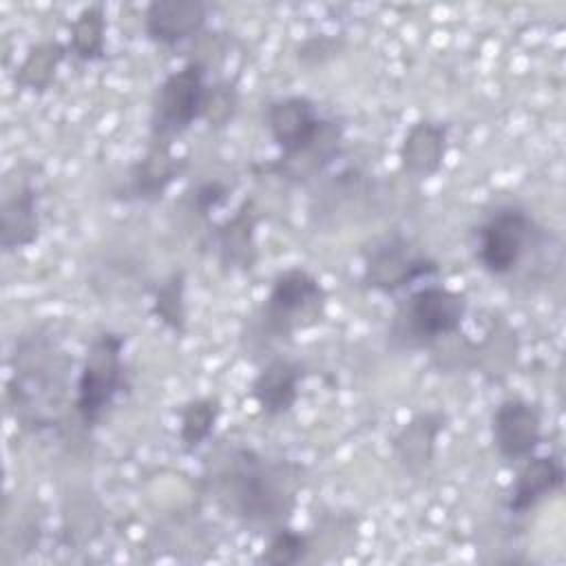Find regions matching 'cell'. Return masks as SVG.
Listing matches in <instances>:
<instances>
[{"label":"cell","mask_w":566,"mask_h":566,"mask_svg":"<svg viewBox=\"0 0 566 566\" xmlns=\"http://www.w3.org/2000/svg\"><path fill=\"white\" fill-rule=\"evenodd\" d=\"M290 469L285 462H272L254 451L239 449L219 475V495L248 524L276 528L285 524L296 504Z\"/></svg>","instance_id":"1"},{"label":"cell","mask_w":566,"mask_h":566,"mask_svg":"<svg viewBox=\"0 0 566 566\" xmlns=\"http://www.w3.org/2000/svg\"><path fill=\"white\" fill-rule=\"evenodd\" d=\"M469 312L462 292L440 283H422L398 305L389 338L400 349H424L460 332Z\"/></svg>","instance_id":"2"},{"label":"cell","mask_w":566,"mask_h":566,"mask_svg":"<svg viewBox=\"0 0 566 566\" xmlns=\"http://www.w3.org/2000/svg\"><path fill=\"white\" fill-rule=\"evenodd\" d=\"M126 338L117 332H99L86 347L75 380L73 409L84 427H95L113 409L126 387Z\"/></svg>","instance_id":"3"},{"label":"cell","mask_w":566,"mask_h":566,"mask_svg":"<svg viewBox=\"0 0 566 566\" xmlns=\"http://www.w3.org/2000/svg\"><path fill=\"white\" fill-rule=\"evenodd\" d=\"M327 292L316 274L305 268L279 272L261 305V327L276 336H292L323 316Z\"/></svg>","instance_id":"4"},{"label":"cell","mask_w":566,"mask_h":566,"mask_svg":"<svg viewBox=\"0 0 566 566\" xmlns=\"http://www.w3.org/2000/svg\"><path fill=\"white\" fill-rule=\"evenodd\" d=\"M208 86L206 66L199 62H188L170 71L153 97L150 142L172 146L177 137L199 122Z\"/></svg>","instance_id":"5"},{"label":"cell","mask_w":566,"mask_h":566,"mask_svg":"<svg viewBox=\"0 0 566 566\" xmlns=\"http://www.w3.org/2000/svg\"><path fill=\"white\" fill-rule=\"evenodd\" d=\"M537 239L533 217L520 206L495 208L475 232V259L491 276L513 274Z\"/></svg>","instance_id":"6"},{"label":"cell","mask_w":566,"mask_h":566,"mask_svg":"<svg viewBox=\"0 0 566 566\" xmlns=\"http://www.w3.org/2000/svg\"><path fill=\"white\" fill-rule=\"evenodd\" d=\"M440 268L418 243L402 234H387L374 241L363 261L365 287L380 294H396L438 276Z\"/></svg>","instance_id":"7"},{"label":"cell","mask_w":566,"mask_h":566,"mask_svg":"<svg viewBox=\"0 0 566 566\" xmlns=\"http://www.w3.org/2000/svg\"><path fill=\"white\" fill-rule=\"evenodd\" d=\"M18 365L9 378V396L15 407L29 413V422L44 424L49 422L44 402H51V396L57 400L64 391L62 376L66 365L60 363L57 352L49 340H27L15 352Z\"/></svg>","instance_id":"8"},{"label":"cell","mask_w":566,"mask_h":566,"mask_svg":"<svg viewBox=\"0 0 566 566\" xmlns=\"http://www.w3.org/2000/svg\"><path fill=\"white\" fill-rule=\"evenodd\" d=\"M491 440L506 462H522L533 455L542 442V413L537 405L520 396L504 398L491 416Z\"/></svg>","instance_id":"9"},{"label":"cell","mask_w":566,"mask_h":566,"mask_svg":"<svg viewBox=\"0 0 566 566\" xmlns=\"http://www.w3.org/2000/svg\"><path fill=\"white\" fill-rule=\"evenodd\" d=\"M181 170L184 159L172 153V146L150 142L146 155L128 168L122 186V197L126 201L155 203L166 195V190L181 175Z\"/></svg>","instance_id":"10"},{"label":"cell","mask_w":566,"mask_h":566,"mask_svg":"<svg viewBox=\"0 0 566 566\" xmlns=\"http://www.w3.org/2000/svg\"><path fill=\"white\" fill-rule=\"evenodd\" d=\"M449 155V126L438 119L413 122L398 146L402 172L413 179H429L438 175Z\"/></svg>","instance_id":"11"},{"label":"cell","mask_w":566,"mask_h":566,"mask_svg":"<svg viewBox=\"0 0 566 566\" xmlns=\"http://www.w3.org/2000/svg\"><path fill=\"white\" fill-rule=\"evenodd\" d=\"M206 22L208 7L201 0H153L144 9V33L164 46L199 35Z\"/></svg>","instance_id":"12"},{"label":"cell","mask_w":566,"mask_h":566,"mask_svg":"<svg viewBox=\"0 0 566 566\" xmlns=\"http://www.w3.org/2000/svg\"><path fill=\"white\" fill-rule=\"evenodd\" d=\"M447 427L442 411L429 409L409 418L391 438L394 460L409 473L422 475L436 458L438 440Z\"/></svg>","instance_id":"13"},{"label":"cell","mask_w":566,"mask_h":566,"mask_svg":"<svg viewBox=\"0 0 566 566\" xmlns=\"http://www.w3.org/2000/svg\"><path fill=\"white\" fill-rule=\"evenodd\" d=\"M301 380L303 365L292 358L276 356L256 371L250 385V394L263 416L279 418L292 411L301 398Z\"/></svg>","instance_id":"14"},{"label":"cell","mask_w":566,"mask_h":566,"mask_svg":"<svg viewBox=\"0 0 566 566\" xmlns=\"http://www.w3.org/2000/svg\"><path fill=\"white\" fill-rule=\"evenodd\" d=\"M564 464L557 455H528L522 460V467L511 484V493L506 500V509L511 515H526L542 500L551 497L564 486Z\"/></svg>","instance_id":"15"},{"label":"cell","mask_w":566,"mask_h":566,"mask_svg":"<svg viewBox=\"0 0 566 566\" xmlns=\"http://www.w3.org/2000/svg\"><path fill=\"white\" fill-rule=\"evenodd\" d=\"M40 197L33 184L22 181L9 190L0 208V243L4 252H18L33 245L40 237Z\"/></svg>","instance_id":"16"},{"label":"cell","mask_w":566,"mask_h":566,"mask_svg":"<svg viewBox=\"0 0 566 566\" xmlns=\"http://www.w3.org/2000/svg\"><path fill=\"white\" fill-rule=\"evenodd\" d=\"M217 256L228 268H252L256 259V210L245 199L232 217L214 230Z\"/></svg>","instance_id":"17"},{"label":"cell","mask_w":566,"mask_h":566,"mask_svg":"<svg viewBox=\"0 0 566 566\" xmlns=\"http://www.w3.org/2000/svg\"><path fill=\"white\" fill-rule=\"evenodd\" d=\"M66 44L57 40H42L29 46L22 62L15 69V84L24 91H46L55 82V75L66 57Z\"/></svg>","instance_id":"18"},{"label":"cell","mask_w":566,"mask_h":566,"mask_svg":"<svg viewBox=\"0 0 566 566\" xmlns=\"http://www.w3.org/2000/svg\"><path fill=\"white\" fill-rule=\"evenodd\" d=\"M69 53L82 62H97L106 53V13L102 4H86L69 31Z\"/></svg>","instance_id":"19"},{"label":"cell","mask_w":566,"mask_h":566,"mask_svg":"<svg viewBox=\"0 0 566 566\" xmlns=\"http://www.w3.org/2000/svg\"><path fill=\"white\" fill-rule=\"evenodd\" d=\"M179 442L186 451H197L214 433L221 418V400L217 396H199L184 402L177 411Z\"/></svg>","instance_id":"20"},{"label":"cell","mask_w":566,"mask_h":566,"mask_svg":"<svg viewBox=\"0 0 566 566\" xmlns=\"http://www.w3.org/2000/svg\"><path fill=\"white\" fill-rule=\"evenodd\" d=\"M153 316L175 334H181L188 323L186 310V276L184 272L168 274L153 292Z\"/></svg>","instance_id":"21"},{"label":"cell","mask_w":566,"mask_h":566,"mask_svg":"<svg viewBox=\"0 0 566 566\" xmlns=\"http://www.w3.org/2000/svg\"><path fill=\"white\" fill-rule=\"evenodd\" d=\"M310 551H312V544L303 531L281 524L270 531V537L261 555L256 557V562L268 566H294L305 562Z\"/></svg>","instance_id":"22"},{"label":"cell","mask_w":566,"mask_h":566,"mask_svg":"<svg viewBox=\"0 0 566 566\" xmlns=\"http://www.w3.org/2000/svg\"><path fill=\"white\" fill-rule=\"evenodd\" d=\"M237 106H239V95L230 82L210 84L206 93L201 119H206L210 128H221L234 117Z\"/></svg>","instance_id":"23"},{"label":"cell","mask_w":566,"mask_h":566,"mask_svg":"<svg viewBox=\"0 0 566 566\" xmlns=\"http://www.w3.org/2000/svg\"><path fill=\"white\" fill-rule=\"evenodd\" d=\"M343 46H345V40L340 35L318 33L298 44L296 57L305 66H321V64L329 62L332 57H336L343 51Z\"/></svg>","instance_id":"24"},{"label":"cell","mask_w":566,"mask_h":566,"mask_svg":"<svg viewBox=\"0 0 566 566\" xmlns=\"http://www.w3.org/2000/svg\"><path fill=\"white\" fill-rule=\"evenodd\" d=\"M228 195H230V190H228V186L226 184H221V181H203V184H199L197 188H195V192H192V210L197 212V214H201V217H206V214H210L214 208H219L226 199H228Z\"/></svg>","instance_id":"25"}]
</instances>
